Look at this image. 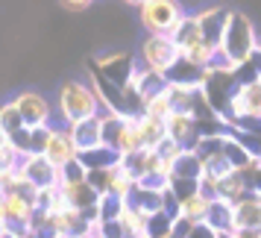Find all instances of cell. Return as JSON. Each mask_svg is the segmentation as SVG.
Segmentation results:
<instances>
[{"mask_svg": "<svg viewBox=\"0 0 261 238\" xmlns=\"http://www.w3.org/2000/svg\"><path fill=\"white\" fill-rule=\"evenodd\" d=\"M56 115L59 124L73 127V124H83L88 118H97L103 112V100L97 91L94 83H85V80H68L59 85V94H56Z\"/></svg>", "mask_w": 261, "mask_h": 238, "instance_id": "obj_1", "label": "cell"}, {"mask_svg": "<svg viewBox=\"0 0 261 238\" xmlns=\"http://www.w3.org/2000/svg\"><path fill=\"white\" fill-rule=\"evenodd\" d=\"M258 41H261L258 30L252 27V21H249L247 15L229 9V18H226V27H223V36H220L217 50L238 68V65H244L249 59V53L255 50Z\"/></svg>", "mask_w": 261, "mask_h": 238, "instance_id": "obj_2", "label": "cell"}, {"mask_svg": "<svg viewBox=\"0 0 261 238\" xmlns=\"http://www.w3.org/2000/svg\"><path fill=\"white\" fill-rule=\"evenodd\" d=\"M182 59V50L170 36H162V33H147L144 41L138 44V53H135V62L147 68V71L159 74V77H170V71L179 65Z\"/></svg>", "mask_w": 261, "mask_h": 238, "instance_id": "obj_3", "label": "cell"}, {"mask_svg": "<svg viewBox=\"0 0 261 238\" xmlns=\"http://www.w3.org/2000/svg\"><path fill=\"white\" fill-rule=\"evenodd\" d=\"M185 15L188 12H185L182 0H144L138 6V21H141L144 33L170 36Z\"/></svg>", "mask_w": 261, "mask_h": 238, "instance_id": "obj_4", "label": "cell"}, {"mask_svg": "<svg viewBox=\"0 0 261 238\" xmlns=\"http://www.w3.org/2000/svg\"><path fill=\"white\" fill-rule=\"evenodd\" d=\"M15 109H18V115L24 121L27 130H36V127H50V121L56 115V109L50 103L47 97L36 91V88H24V91H18L12 97Z\"/></svg>", "mask_w": 261, "mask_h": 238, "instance_id": "obj_5", "label": "cell"}, {"mask_svg": "<svg viewBox=\"0 0 261 238\" xmlns=\"http://www.w3.org/2000/svg\"><path fill=\"white\" fill-rule=\"evenodd\" d=\"M41 156L56 168H65L68 162H73V159L80 156L76 144H73L71 130H68L65 124H50V135H47V144H44Z\"/></svg>", "mask_w": 261, "mask_h": 238, "instance_id": "obj_6", "label": "cell"}, {"mask_svg": "<svg viewBox=\"0 0 261 238\" xmlns=\"http://www.w3.org/2000/svg\"><path fill=\"white\" fill-rule=\"evenodd\" d=\"M167 138H173L176 144H182L185 150H191L194 144L200 141V124L194 118V112H185V109H173L165 121Z\"/></svg>", "mask_w": 261, "mask_h": 238, "instance_id": "obj_7", "label": "cell"}, {"mask_svg": "<svg viewBox=\"0 0 261 238\" xmlns=\"http://www.w3.org/2000/svg\"><path fill=\"white\" fill-rule=\"evenodd\" d=\"M235 229L241 232H261V197L247 191L235 200Z\"/></svg>", "mask_w": 261, "mask_h": 238, "instance_id": "obj_8", "label": "cell"}, {"mask_svg": "<svg viewBox=\"0 0 261 238\" xmlns=\"http://www.w3.org/2000/svg\"><path fill=\"white\" fill-rule=\"evenodd\" d=\"M208 206H212V197L202 188H194V191H188V194L176 197V215L185 218V221H191V224L205 221V218H208Z\"/></svg>", "mask_w": 261, "mask_h": 238, "instance_id": "obj_9", "label": "cell"}, {"mask_svg": "<svg viewBox=\"0 0 261 238\" xmlns=\"http://www.w3.org/2000/svg\"><path fill=\"white\" fill-rule=\"evenodd\" d=\"M235 200H229V197H212V206H208V224L220 232V235H229L232 229H235Z\"/></svg>", "mask_w": 261, "mask_h": 238, "instance_id": "obj_10", "label": "cell"}, {"mask_svg": "<svg viewBox=\"0 0 261 238\" xmlns=\"http://www.w3.org/2000/svg\"><path fill=\"white\" fill-rule=\"evenodd\" d=\"M73 135V144H76V150H85V147H94V144L103 141V115H97V118H88L83 124H73L68 127Z\"/></svg>", "mask_w": 261, "mask_h": 238, "instance_id": "obj_11", "label": "cell"}, {"mask_svg": "<svg viewBox=\"0 0 261 238\" xmlns=\"http://www.w3.org/2000/svg\"><path fill=\"white\" fill-rule=\"evenodd\" d=\"M80 162H83L88 171H103V168H112L115 162H120V156L115 147H109L106 141L94 144V147H85L80 150Z\"/></svg>", "mask_w": 261, "mask_h": 238, "instance_id": "obj_12", "label": "cell"}, {"mask_svg": "<svg viewBox=\"0 0 261 238\" xmlns=\"http://www.w3.org/2000/svg\"><path fill=\"white\" fill-rule=\"evenodd\" d=\"M138 132H141V144L144 147H150V150H155L159 144L165 141V121H159V118H150V115H138Z\"/></svg>", "mask_w": 261, "mask_h": 238, "instance_id": "obj_13", "label": "cell"}, {"mask_svg": "<svg viewBox=\"0 0 261 238\" xmlns=\"http://www.w3.org/2000/svg\"><path fill=\"white\" fill-rule=\"evenodd\" d=\"M144 115H150V118H159V121H167V115L173 112V97H170V85L165 88H159L155 94H150L144 100Z\"/></svg>", "mask_w": 261, "mask_h": 238, "instance_id": "obj_14", "label": "cell"}, {"mask_svg": "<svg viewBox=\"0 0 261 238\" xmlns=\"http://www.w3.org/2000/svg\"><path fill=\"white\" fill-rule=\"evenodd\" d=\"M18 130H24V121H21V115H18L15 103L12 100L0 103V132H3V135H15Z\"/></svg>", "mask_w": 261, "mask_h": 238, "instance_id": "obj_15", "label": "cell"}, {"mask_svg": "<svg viewBox=\"0 0 261 238\" xmlns=\"http://www.w3.org/2000/svg\"><path fill=\"white\" fill-rule=\"evenodd\" d=\"M18 159H21V150L15 147L12 135H3V132H0V168L3 165H15Z\"/></svg>", "mask_w": 261, "mask_h": 238, "instance_id": "obj_16", "label": "cell"}, {"mask_svg": "<svg viewBox=\"0 0 261 238\" xmlns=\"http://www.w3.org/2000/svg\"><path fill=\"white\" fill-rule=\"evenodd\" d=\"M185 238H223V235H220L208 221H197V224H191V229H188Z\"/></svg>", "mask_w": 261, "mask_h": 238, "instance_id": "obj_17", "label": "cell"}, {"mask_svg": "<svg viewBox=\"0 0 261 238\" xmlns=\"http://www.w3.org/2000/svg\"><path fill=\"white\" fill-rule=\"evenodd\" d=\"M59 3L68 12H85L88 6H94V0H59Z\"/></svg>", "mask_w": 261, "mask_h": 238, "instance_id": "obj_18", "label": "cell"}, {"mask_svg": "<svg viewBox=\"0 0 261 238\" xmlns=\"http://www.w3.org/2000/svg\"><path fill=\"white\" fill-rule=\"evenodd\" d=\"M120 3H123V6H132V9H138L144 0H120Z\"/></svg>", "mask_w": 261, "mask_h": 238, "instance_id": "obj_19", "label": "cell"}]
</instances>
